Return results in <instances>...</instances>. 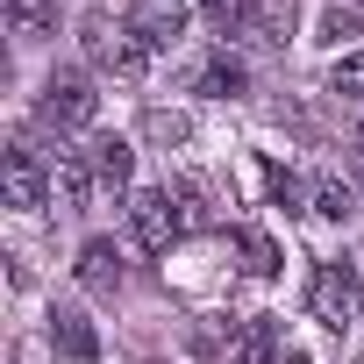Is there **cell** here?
Here are the masks:
<instances>
[{
    "instance_id": "14",
    "label": "cell",
    "mask_w": 364,
    "mask_h": 364,
    "mask_svg": "<svg viewBox=\"0 0 364 364\" xmlns=\"http://www.w3.org/2000/svg\"><path fill=\"white\" fill-rule=\"evenodd\" d=\"M8 22H15V43H43L58 36V0H8Z\"/></svg>"
},
{
    "instance_id": "3",
    "label": "cell",
    "mask_w": 364,
    "mask_h": 364,
    "mask_svg": "<svg viewBox=\"0 0 364 364\" xmlns=\"http://www.w3.org/2000/svg\"><path fill=\"white\" fill-rule=\"evenodd\" d=\"M86 58H93L100 72H114V79H143V72H150V43H143L129 22H107V15L86 22Z\"/></svg>"
},
{
    "instance_id": "7",
    "label": "cell",
    "mask_w": 364,
    "mask_h": 364,
    "mask_svg": "<svg viewBox=\"0 0 364 364\" xmlns=\"http://www.w3.org/2000/svg\"><path fill=\"white\" fill-rule=\"evenodd\" d=\"M0 178H8V208H22V215H29V208H43V193H50V171H43V164H36V150H22V143L8 150Z\"/></svg>"
},
{
    "instance_id": "5",
    "label": "cell",
    "mask_w": 364,
    "mask_h": 364,
    "mask_svg": "<svg viewBox=\"0 0 364 364\" xmlns=\"http://www.w3.org/2000/svg\"><path fill=\"white\" fill-rule=\"evenodd\" d=\"M122 22L157 50V43H171V36H186V0H129Z\"/></svg>"
},
{
    "instance_id": "1",
    "label": "cell",
    "mask_w": 364,
    "mask_h": 364,
    "mask_svg": "<svg viewBox=\"0 0 364 364\" xmlns=\"http://www.w3.org/2000/svg\"><path fill=\"white\" fill-rule=\"evenodd\" d=\"M93 114H100V93H93L86 72H50L43 79V93H36V122L43 129L79 136V129H93Z\"/></svg>"
},
{
    "instance_id": "11",
    "label": "cell",
    "mask_w": 364,
    "mask_h": 364,
    "mask_svg": "<svg viewBox=\"0 0 364 364\" xmlns=\"http://www.w3.org/2000/svg\"><path fill=\"white\" fill-rule=\"evenodd\" d=\"M86 157H93V178H100L107 193H114V186H129V171H136V143H129V136H100Z\"/></svg>"
},
{
    "instance_id": "15",
    "label": "cell",
    "mask_w": 364,
    "mask_h": 364,
    "mask_svg": "<svg viewBox=\"0 0 364 364\" xmlns=\"http://www.w3.org/2000/svg\"><path fill=\"white\" fill-rule=\"evenodd\" d=\"M328 93H343L350 107H364V43H357V50H343V58L328 65Z\"/></svg>"
},
{
    "instance_id": "17",
    "label": "cell",
    "mask_w": 364,
    "mask_h": 364,
    "mask_svg": "<svg viewBox=\"0 0 364 364\" xmlns=\"http://www.w3.org/2000/svg\"><path fill=\"white\" fill-rule=\"evenodd\" d=\"M243 272H250V279H272V272H279V243H272L264 229H243Z\"/></svg>"
},
{
    "instance_id": "12",
    "label": "cell",
    "mask_w": 364,
    "mask_h": 364,
    "mask_svg": "<svg viewBox=\"0 0 364 364\" xmlns=\"http://www.w3.org/2000/svg\"><path fill=\"white\" fill-rule=\"evenodd\" d=\"M272 357H279V328L272 321H243L229 336V350H222V364H272Z\"/></svg>"
},
{
    "instance_id": "20",
    "label": "cell",
    "mask_w": 364,
    "mask_h": 364,
    "mask_svg": "<svg viewBox=\"0 0 364 364\" xmlns=\"http://www.w3.org/2000/svg\"><path fill=\"white\" fill-rule=\"evenodd\" d=\"M264 186H272V200H286V208L300 200V178H293V171H279V164L264 171Z\"/></svg>"
},
{
    "instance_id": "8",
    "label": "cell",
    "mask_w": 364,
    "mask_h": 364,
    "mask_svg": "<svg viewBox=\"0 0 364 364\" xmlns=\"http://www.w3.org/2000/svg\"><path fill=\"white\" fill-rule=\"evenodd\" d=\"M243 79H250V72H243V58H236V50H215V58H200V65H193V93H208V100H236V93H243Z\"/></svg>"
},
{
    "instance_id": "13",
    "label": "cell",
    "mask_w": 364,
    "mask_h": 364,
    "mask_svg": "<svg viewBox=\"0 0 364 364\" xmlns=\"http://www.w3.org/2000/svg\"><path fill=\"white\" fill-rule=\"evenodd\" d=\"M286 29H293V0H250L243 8V36L250 43H286Z\"/></svg>"
},
{
    "instance_id": "18",
    "label": "cell",
    "mask_w": 364,
    "mask_h": 364,
    "mask_svg": "<svg viewBox=\"0 0 364 364\" xmlns=\"http://www.w3.org/2000/svg\"><path fill=\"white\" fill-rule=\"evenodd\" d=\"M307 200H314L321 222H343V215H350V186H343V178H314V193H307Z\"/></svg>"
},
{
    "instance_id": "6",
    "label": "cell",
    "mask_w": 364,
    "mask_h": 364,
    "mask_svg": "<svg viewBox=\"0 0 364 364\" xmlns=\"http://www.w3.org/2000/svg\"><path fill=\"white\" fill-rule=\"evenodd\" d=\"M50 350L65 364H100V336H93V321L79 307H50Z\"/></svg>"
},
{
    "instance_id": "2",
    "label": "cell",
    "mask_w": 364,
    "mask_h": 364,
    "mask_svg": "<svg viewBox=\"0 0 364 364\" xmlns=\"http://www.w3.org/2000/svg\"><path fill=\"white\" fill-rule=\"evenodd\" d=\"M307 314H314L321 328H336V336L364 314V286H357V264H350V257H328V264L307 279Z\"/></svg>"
},
{
    "instance_id": "19",
    "label": "cell",
    "mask_w": 364,
    "mask_h": 364,
    "mask_svg": "<svg viewBox=\"0 0 364 364\" xmlns=\"http://www.w3.org/2000/svg\"><path fill=\"white\" fill-rule=\"evenodd\" d=\"M243 8H250V0H208V15H215L222 36H243Z\"/></svg>"
},
{
    "instance_id": "16",
    "label": "cell",
    "mask_w": 364,
    "mask_h": 364,
    "mask_svg": "<svg viewBox=\"0 0 364 364\" xmlns=\"http://www.w3.org/2000/svg\"><path fill=\"white\" fill-rule=\"evenodd\" d=\"M357 36H364V15L357 8H328L321 15V43L328 50H357Z\"/></svg>"
},
{
    "instance_id": "10",
    "label": "cell",
    "mask_w": 364,
    "mask_h": 364,
    "mask_svg": "<svg viewBox=\"0 0 364 364\" xmlns=\"http://www.w3.org/2000/svg\"><path fill=\"white\" fill-rule=\"evenodd\" d=\"M93 186H100V178H93V157H86V150H65V157H58V171H50V193H58L65 208H86V200H93Z\"/></svg>"
},
{
    "instance_id": "21",
    "label": "cell",
    "mask_w": 364,
    "mask_h": 364,
    "mask_svg": "<svg viewBox=\"0 0 364 364\" xmlns=\"http://www.w3.org/2000/svg\"><path fill=\"white\" fill-rule=\"evenodd\" d=\"M350 150H357V164H364V107H357V129H350Z\"/></svg>"
},
{
    "instance_id": "9",
    "label": "cell",
    "mask_w": 364,
    "mask_h": 364,
    "mask_svg": "<svg viewBox=\"0 0 364 364\" xmlns=\"http://www.w3.org/2000/svg\"><path fill=\"white\" fill-rule=\"evenodd\" d=\"M122 279H129V272H122V250H114L107 236H93V243L79 250V286H86V293H122Z\"/></svg>"
},
{
    "instance_id": "4",
    "label": "cell",
    "mask_w": 364,
    "mask_h": 364,
    "mask_svg": "<svg viewBox=\"0 0 364 364\" xmlns=\"http://www.w3.org/2000/svg\"><path fill=\"white\" fill-rule=\"evenodd\" d=\"M129 229H136V243L150 250V257H164L178 236V208H171V186H143V193H129Z\"/></svg>"
}]
</instances>
